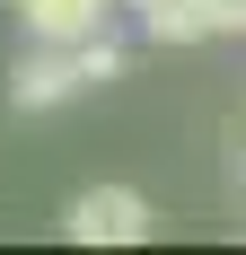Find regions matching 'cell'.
Wrapping results in <instances>:
<instances>
[{
  "label": "cell",
  "instance_id": "1",
  "mask_svg": "<svg viewBox=\"0 0 246 255\" xmlns=\"http://www.w3.org/2000/svg\"><path fill=\"white\" fill-rule=\"evenodd\" d=\"M106 79H123V44H115V35L26 44V62L9 71V106H18V115H53V106L88 97V88H106Z\"/></svg>",
  "mask_w": 246,
  "mask_h": 255
},
{
  "label": "cell",
  "instance_id": "2",
  "mask_svg": "<svg viewBox=\"0 0 246 255\" xmlns=\"http://www.w3.org/2000/svg\"><path fill=\"white\" fill-rule=\"evenodd\" d=\"M149 229H158V211H149L141 185H88V194H71V211H62V238H71V247H141Z\"/></svg>",
  "mask_w": 246,
  "mask_h": 255
},
{
  "label": "cell",
  "instance_id": "3",
  "mask_svg": "<svg viewBox=\"0 0 246 255\" xmlns=\"http://www.w3.org/2000/svg\"><path fill=\"white\" fill-rule=\"evenodd\" d=\"M26 26V44H79V35H106V9L115 0H9Z\"/></svg>",
  "mask_w": 246,
  "mask_h": 255
},
{
  "label": "cell",
  "instance_id": "4",
  "mask_svg": "<svg viewBox=\"0 0 246 255\" xmlns=\"http://www.w3.org/2000/svg\"><path fill=\"white\" fill-rule=\"evenodd\" d=\"M132 9H141V35L149 44H211V35H220V18H211V0H132Z\"/></svg>",
  "mask_w": 246,
  "mask_h": 255
},
{
  "label": "cell",
  "instance_id": "5",
  "mask_svg": "<svg viewBox=\"0 0 246 255\" xmlns=\"http://www.w3.org/2000/svg\"><path fill=\"white\" fill-rule=\"evenodd\" d=\"M211 18H220V35H246V0H211Z\"/></svg>",
  "mask_w": 246,
  "mask_h": 255
}]
</instances>
